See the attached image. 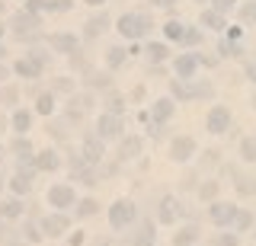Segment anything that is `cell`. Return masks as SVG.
Here are the masks:
<instances>
[{"mask_svg": "<svg viewBox=\"0 0 256 246\" xmlns=\"http://www.w3.org/2000/svg\"><path fill=\"white\" fill-rule=\"evenodd\" d=\"M196 67H198L196 54H180V58H176V74H180L182 80H189V77L196 74Z\"/></svg>", "mask_w": 256, "mask_h": 246, "instance_id": "cell-9", "label": "cell"}, {"mask_svg": "<svg viewBox=\"0 0 256 246\" xmlns=\"http://www.w3.org/2000/svg\"><path fill=\"white\" fill-rule=\"evenodd\" d=\"M253 109H256V93H253Z\"/></svg>", "mask_w": 256, "mask_h": 246, "instance_id": "cell-50", "label": "cell"}, {"mask_svg": "<svg viewBox=\"0 0 256 246\" xmlns=\"http://www.w3.org/2000/svg\"><path fill=\"white\" fill-rule=\"evenodd\" d=\"M150 3H154V6H170L173 0H150Z\"/></svg>", "mask_w": 256, "mask_h": 246, "instance_id": "cell-44", "label": "cell"}, {"mask_svg": "<svg viewBox=\"0 0 256 246\" xmlns=\"http://www.w3.org/2000/svg\"><path fill=\"white\" fill-rule=\"evenodd\" d=\"M246 77H250V80L256 83V64H250V67H246Z\"/></svg>", "mask_w": 256, "mask_h": 246, "instance_id": "cell-43", "label": "cell"}, {"mask_svg": "<svg viewBox=\"0 0 256 246\" xmlns=\"http://www.w3.org/2000/svg\"><path fill=\"white\" fill-rule=\"evenodd\" d=\"M176 211H180V202H176V198H164V202H160V221H164V224H173Z\"/></svg>", "mask_w": 256, "mask_h": 246, "instance_id": "cell-13", "label": "cell"}, {"mask_svg": "<svg viewBox=\"0 0 256 246\" xmlns=\"http://www.w3.org/2000/svg\"><path fill=\"white\" fill-rule=\"evenodd\" d=\"M38 70H42V64H38L36 58H22L20 64H16V74H22V77H38Z\"/></svg>", "mask_w": 256, "mask_h": 246, "instance_id": "cell-14", "label": "cell"}, {"mask_svg": "<svg viewBox=\"0 0 256 246\" xmlns=\"http://www.w3.org/2000/svg\"><path fill=\"white\" fill-rule=\"evenodd\" d=\"M221 246H237V237H221Z\"/></svg>", "mask_w": 256, "mask_h": 246, "instance_id": "cell-42", "label": "cell"}, {"mask_svg": "<svg viewBox=\"0 0 256 246\" xmlns=\"http://www.w3.org/2000/svg\"><path fill=\"white\" fill-rule=\"evenodd\" d=\"M38 26V19H36V13H16V16H13V29H16V32H29V29H36Z\"/></svg>", "mask_w": 256, "mask_h": 246, "instance_id": "cell-10", "label": "cell"}, {"mask_svg": "<svg viewBox=\"0 0 256 246\" xmlns=\"http://www.w3.org/2000/svg\"><path fill=\"white\" fill-rule=\"evenodd\" d=\"M228 128H230V112L224 106H214L212 112H208V131L221 134V131H228Z\"/></svg>", "mask_w": 256, "mask_h": 246, "instance_id": "cell-3", "label": "cell"}, {"mask_svg": "<svg viewBox=\"0 0 256 246\" xmlns=\"http://www.w3.org/2000/svg\"><path fill=\"white\" fill-rule=\"evenodd\" d=\"M29 125H32V115L26 112V109H20V112L13 115V128L20 131V134H26V131H29Z\"/></svg>", "mask_w": 256, "mask_h": 246, "instance_id": "cell-21", "label": "cell"}, {"mask_svg": "<svg viewBox=\"0 0 256 246\" xmlns=\"http://www.w3.org/2000/svg\"><path fill=\"white\" fill-rule=\"evenodd\" d=\"M96 131H100V138H116L118 131H122V122H118V115H100V122H96Z\"/></svg>", "mask_w": 256, "mask_h": 246, "instance_id": "cell-6", "label": "cell"}, {"mask_svg": "<svg viewBox=\"0 0 256 246\" xmlns=\"http://www.w3.org/2000/svg\"><path fill=\"white\" fill-rule=\"evenodd\" d=\"M192 150H196V141H192V138H176V141H173L170 157L182 163V160H189V157H192Z\"/></svg>", "mask_w": 256, "mask_h": 246, "instance_id": "cell-8", "label": "cell"}, {"mask_svg": "<svg viewBox=\"0 0 256 246\" xmlns=\"http://www.w3.org/2000/svg\"><path fill=\"white\" fill-rule=\"evenodd\" d=\"M0 157H4V154H0Z\"/></svg>", "mask_w": 256, "mask_h": 246, "instance_id": "cell-55", "label": "cell"}, {"mask_svg": "<svg viewBox=\"0 0 256 246\" xmlns=\"http://www.w3.org/2000/svg\"><path fill=\"white\" fill-rule=\"evenodd\" d=\"M230 6H234V0H214V10H218V13L230 10Z\"/></svg>", "mask_w": 256, "mask_h": 246, "instance_id": "cell-39", "label": "cell"}, {"mask_svg": "<svg viewBox=\"0 0 256 246\" xmlns=\"http://www.w3.org/2000/svg\"><path fill=\"white\" fill-rule=\"evenodd\" d=\"M134 221V205L132 202H116L109 208V224L116 227V230H122V227H128Z\"/></svg>", "mask_w": 256, "mask_h": 246, "instance_id": "cell-2", "label": "cell"}, {"mask_svg": "<svg viewBox=\"0 0 256 246\" xmlns=\"http://www.w3.org/2000/svg\"><path fill=\"white\" fill-rule=\"evenodd\" d=\"M38 112H42V115H52L54 112V96H52V93L38 96Z\"/></svg>", "mask_w": 256, "mask_h": 246, "instance_id": "cell-27", "label": "cell"}, {"mask_svg": "<svg viewBox=\"0 0 256 246\" xmlns=\"http://www.w3.org/2000/svg\"><path fill=\"white\" fill-rule=\"evenodd\" d=\"M26 237H29L32 243H36V240H42V234H38V227H32V224H26Z\"/></svg>", "mask_w": 256, "mask_h": 246, "instance_id": "cell-38", "label": "cell"}, {"mask_svg": "<svg viewBox=\"0 0 256 246\" xmlns=\"http://www.w3.org/2000/svg\"><path fill=\"white\" fill-rule=\"evenodd\" d=\"M4 77H6V67H4V64H0V80H4Z\"/></svg>", "mask_w": 256, "mask_h": 246, "instance_id": "cell-45", "label": "cell"}, {"mask_svg": "<svg viewBox=\"0 0 256 246\" xmlns=\"http://www.w3.org/2000/svg\"><path fill=\"white\" fill-rule=\"evenodd\" d=\"M234 218H237V208H234V205H224V202H214L212 205V221H214V224L228 227V224H234Z\"/></svg>", "mask_w": 256, "mask_h": 246, "instance_id": "cell-5", "label": "cell"}, {"mask_svg": "<svg viewBox=\"0 0 256 246\" xmlns=\"http://www.w3.org/2000/svg\"><path fill=\"white\" fill-rule=\"evenodd\" d=\"M29 186H32V179L26 176V173H20V176H13V182H10V189L16 195H22V192H29Z\"/></svg>", "mask_w": 256, "mask_h": 246, "instance_id": "cell-24", "label": "cell"}, {"mask_svg": "<svg viewBox=\"0 0 256 246\" xmlns=\"http://www.w3.org/2000/svg\"><path fill=\"white\" fill-rule=\"evenodd\" d=\"M196 240H198V227L176 230V237H173V243H176V246H189V243H196Z\"/></svg>", "mask_w": 256, "mask_h": 246, "instance_id": "cell-16", "label": "cell"}, {"mask_svg": "<svg viewBox=\"0 0 256 246\" xmlns=\"http://www.w3.org/2000/svg\"><path fill=\"white\" fill-rule=\"evenodd\" d=\"M214 189H218V186H214V182H208V186H202V192H198V195H202V198H212Z\"/></svg>", "mask_w": 256, "mask_h": 246, "instance_id": "cell-40", "label": "cell"}, {"mask_svg": "<svg viewBox=\"0 0 256 246\" xmlns=\"http://www.w3.org/2000/svg\"><path fill=\"white\" fill-rule=\"evenodd\" d=\"M61 3H54V0H26V10L29 13H42V10H58Z\"/></svg>", "mask_w": 256, "mask_h": 246, "instance_id": "cell-22", "label": "cell"}, {"mask_svg": "<svg viewBox=\"0 0 256 246\" xmlns=\"http://www.w3.org/2000/svg\"><path fill=\"white\" fill-rule=\"evenodd\" d=\"M148 54H150V58H154V61H164L166 58V45H150V48H148Z\"/></svg>", "mask_w": 256, "mask_h": 246, "instance_id": "cell-35", "label": "cell"}, {"mask_svg": "<svg viewBox=\"0 0 256 246\" xmlns=\"http://www.w3.org/2000/svg\"><path fill=\"white\" fill-rule=\"evenodd\" d=\"M109 26V19H106V13H102V16H93L90 22H86V38H96L102 32V29Z\"/></svg>", "mask_w": 256, "mask_h": 246, "instance_id": "cell-18", "label": "cell"}, {"mask_svg": "<svg viewBox=\"0 0 256 246\" xmlns=\"http://www.w3.org/2000/svg\"><path fill=\"white\" fill-rule=\"evenodd\" d=\"M77 214H80V218H90V214H96V202H93V198H84V202H80V208H77Z\"/></svg>", "mask_w": 256, "mask_h": 246, "instance_id": "cell-32", "label": "cell"}, {"mask_svg": "<svg viewBox=\"0 0 256 246\" xmlns=\"http://www.w3.org/2000/svg\"><path fill=\"white\" fill-rule=\"evenodd\" d=\"M173 115V102L170 99H157L154 102V122H166Z\"/></svg>", "mask_w": 256, "mask_h": 246, "instance_id": "cell-17", "label": "cell"}, {"mask_svg": "<svg viewBox=\"0 0 256 246\" xmlns=\"http://www.w3.org/2000/svg\"><path fill=\"white\" fill-rule=\"evenodd\" d=\"M48 205H54V208H68V205H74V189H70V186H52V189H48Z\"/></svg>", "mask_w": 256, "mask_h": 246, "instance_id": "cell-4", "label": "cell"}, {"mask_svg": "<svg viewBox=\"0 0 256 246\" xmlns=\"http://www.w3.org/2000/svg\"><path fill=\"white\" fill-rule=\"evenodd\" d=\"M118 32L125 38H141L150 32V19L144 16V13H125L122 19H118Z\"/></svg>", "mask_w": 256, "mask_h": 246, "instance_id": "cell-1", "label": "cell"}, {"mask_svg": "<svg viewBox=\"0 0 256 246\" xmlns=\"http://www.w3.org/2000/svg\"><path fill=\"white\" fill-rule=\"evenodd\" d=\"M240 157H244V160H256V138L240 141Z\"/></svg>", "mask_w": 256, "mask_h": 246, "instance_id": "cell-25", "label": "cell"}, {"mask_svg": "<svg viewBox=\"0 0 256 246\" xmlns=\"http://www.w3.org/2000/svg\"><path fill=\"white\" fill-rule=\"evenodd\" d=\"M58 163H61V157L54 154V150H42V154L36 157V166H38V170H45V173L58 170Z\"/></svg>", "mask_w": 256, "mask_h": 246, "instance_id": "cell-11", "label": "cell"}, {"mask_svg": "<svg viewBox=\"0 0 256 246\" xmlns=\"http://www.w3.org/2000/svg\"><path fill=\"white\" fill-rule=\"evenodd\" d=\"M166 35L182 42V38H186V26H182V22H166Z\"/></svg>", "mask_w": 256, "mask_h": 246, "instance_id": "cell-29", "label": "cell"}, {"mask_svg": "<svg viewBox=\"0 0 256 246\" xmlns=\"http://www.w3.org/2000/svg\"><path fill=\"white\" fill-rule=\"evenodd\" d=\"M138 150H141V138H125L122 141V157H125V160L138 157Z\"/></svg>", "mask_w": 256, "mask_h": 246, "instance_id": "cell-23", "label": "cell"}, {"mask_svg": "<svg viewBox=\"0 0 256 246\" xmlns=\"http://www.w3.org/2000/svg\"><path fill=\"white\" fill-rule=\"evenodd\" d=\"M237 189L244 195H256V182L250 179V176H237Z\"/></svg>", "mask_w": 256, "mask_h": 246, "instance_id": "cell-28", "label": "cell"}, {"mask_svg": "<svg viewBox=\"0 0 256 246\" xmlns=\"http://www.w3.org/2000/svg\"><path fill=\"white\" fill-rule=\"evenodd\" d=\"M0 240H4V224H0Z\"/></svg>", "mask_w": 256, "mask_h": 246, "instance_id": "cell-48", "label": "cell"}, {"mask_svg": "<svg viewBox=\"0 0 256 246\" xmlns=\"http://www.w3.org/2000/svg\"><path fill=\"white\" fill-rule=\"evenodd\" d=\"M96 246H112V243H109V240H100V243H96Z\"/></svg>", "mask_w": 256, "mask_h": 246, "instance_id": "cell-46", "label": "cell"}, {"mask_svg": "<svg viewBox=\"0 0 256 246\" xmlns=\"http://www.w3.org/2000/svg\"><path fill=\"white\" fill-rule=\"evenodd\" d=\"M125 54H128L125 48H109V58H106V61H109V67H118V64L125 61Z\"/></svg>", "mask_w": 256, "mask_h": 246, "instance_id": "cell-30", "label": "cell"}, {"mask_svg": "<svg viewBox=\"0 0 256 246\" xmlns=\"http://www.w3.org/2000/svg\"><path fill=\"white\" fill-rule=\"evenodd\" d=\"M68 224H70V221L64 218V214H48V218L42 221V230L48 237H61L64 230H68Z\"/></svg>", "mask_w": 256, "mask_h": 246, "instance_id": "cell-7", "label": "cell"}, {"mask_svg": "<svg viewBox=\"0 0 256 246\" xmlns=\"http://www.w3.org/2000/svg\"><path fill=\"white\" fill-rule=\"evenodd\" d=\"M10 246H26V243H10Z\"/></svg>", "mask_w": 256, "mask_h": 246, "instance_id": "cell-49", "label": "cell"}, {"mask_svg": "<svg viewBox=\"0 0 256 246\" xmlns=\"http://www.w3.org/2000/svg\"><path fill=\"white\" fill-rule=\"evenodd\" d=\"M0 189H4V176H0Z\"/></svg>", "mask_w": 256, "mask_h": 246, "instance_id": "cell-53", "label": "cell"}, {"mask_svg": "<svg viewBox=\"0 0 256 246\" xmlns=\"http://www.w3.org/2000/svg\"><path fill=\"white\" fill-rule=\"evenodd\" d=\"M13 150H16V157H20V160H29V157H32V144H29V138L13 141Z\"/></svg>", "mask_w": 256, "mask_h": 246, "instance_id": "cell-26", "label": "cell"}, {"mask_svg": "<svg viewBox=\"0 0 256 246\" xmlns=\"http://www.w3.org/2000/svg\"><path fill=\"white\" fill-rule=\"evenodd\" d=\"M106 102H109V112H112V115H118V112H122V109H125V99L118 96V93H112V96H109Z\"/></svg>", "mask_w": 256, "mask_h": 246, "instance_id": "cell-31", "label": "cell"}, {"mask_svg": "<svg viewBox=\"0 0 256 246\" xmlns=\"http://www.w3.org/2000/svg\"><path fill=\"white\" fill-rule=\"evenodd\" d=\"M0 102H4V106H13V102H16V90H13V86H6V90L0 93Z\"/></svg>", "mask_w": 256, "mask_h": 246, "instance_id": "cell-37", "label": "cell"}, {"mask_svg": "<svg viewBox=\"0 0 256 246\" xmlns=\"http://www.w3.org/2000/svg\"><path fill=\"white\" fill-rule=\"evenodd\" d=\"M0 58H4V45H0Z\"/></svg>", "mask_w": 256, "mask_h": 246, "instance_id": "cell-52", "label": "cell"}, {"mask_svg": "<svg viewBox=\"0 0 256 246\" xmlns=\"http://www.w3.org/2000/svg\"><path fill=\"white\" fill-rule=\"evenodd\" d=\"M86 3H93V6H96V3H102V0H86Z\"/></svg>", "mask_w": 256, "mask_h": 246, "instance_id": "cell-47", "label": "cell"}, {"mask_svg": "<svg viewBox=\"0 0 256 246\" xmlns=\"http://www.w3.org/2000/svg\"><path fill=\"white\" fill-rule=\"evenodd\" d=\"M22 214V202L10 198V202H0V218H20Z\"/></svg>", "mask_w": 256, "mask_h": 246, "instance_id": "cell-15", "label": "cell"}, {"mask_svg": "<svg viewBox=\"0 0 256 246\" xmlns=\"http://www.w3.org/2000/svg\"><path fill=\"white\" fill-rule=\"evenodd\" d=\"M240 19H244V22H256V0H250V3L240 10Z\"/></svg>", "mask_w": 256, "mask_h": 246, "instance_id": "cell-34", "label": "cell"}, {"mask_svg": "<svg viewBox=\"0 0 256 246\" xmlns=\"http://www.w3.org/2000/svg\"><path fill=\"white\" fill-rule=\"evenodd\" d=\"M253 224V218H250V211H237V218H234V227L237 230H246Z\"/></svg>", "mask_w": 256, "mask_h": 246, "instance_id": "cell-33", "label": "cell"}, {"mask_svg": "<svg viewBox=\"0 0 256 246\" xmlns=\"http://www.w3.org/2000/svg\"><path fill=\"white\" fill-rule=\"evenodd\" d=\"M52 45H54L58 51H77V38H74V35H54Z\"/></svg>", "mask_w": 256, "mask_h": 246, "instance_id": "cell-20", "label": "cell"}, {"mask_svg": "<svg viewBox=\"0 0 256 246\" xmlns=\"http://www.w3.org/2000/svg\"><path fill=\"white\" fill-rule=\"evenodd\" d=\"M202 26H208V29H224V16L218 10H205L202 13Z\"/></svg>", "mask_w": 256, "mask_h": 246, "instance_id": "cell-19", "label": "cell"}, {"mask_svg": "<svg viewBox=\"0 0 256 246\" xmlns=\"http://www.w3.org/2000/svg\"><path fill=\"white\" fill-rule=\"evenodd\" d=\"M0 128H4V115H0Z\"/></svg>", "mask_w": 256, "mask_h": 246, "instance_id": "cell-51", "label": "cell"}, {"mask_svg": "<svg viewBox=\"0 0 256 246\" xmlns=\"http://www.w3.org/2000/svg\"><path fill=\"white\" fill-rule=\"evenodd\" d=\"M80 243H84V234H80V230H77V234L70 237V246H80Z\"/></svg>", "mask_w": 256, "mask_h": 246, "instance_id": "cell-41", "label": "cell"}, {"mask_svg": "<svg viewBox=\"0 0 256 246\" xmlns=\"http://www.w3.org/2000/svg\"><path fill=\"white\" fill-rule=\"evenodd\" d=\"M102 157V144H100V138H86L84 141V160L86 163H96Z\"/></svg>", "mask_w": 256, "mask_h": 246, "instance_id": "cell-12", "label": "cell"}, {"mask_svg": "<svg viewBox=\"0 0 256 246\" xmlns=\"http://www.w3.org/2000/svg\"><path fill=\"white\" fill-rule=\"evenodd\" d=\"M150 237H154V227H150V224H144L141 237H138V246H150Z\"/></svg>", "mask_w": 256, "mask_h": 246, "instance_id": "cell-36", "label": "cell"}, {"mask_svg": "<svg viewBox=\"0 0 256 246\" xmlns=\"http://www.w3.org/2000/svg\"><path fill=\"white\" fill-rule=\"evenodd\" d=\"M0 35H4V26H0Z\"/></svg>", "mask_w": 256, "mask_h": 246, "instance_id": "cell-54", "label": "cell"}]
</instances>
